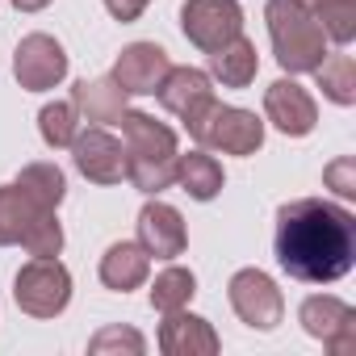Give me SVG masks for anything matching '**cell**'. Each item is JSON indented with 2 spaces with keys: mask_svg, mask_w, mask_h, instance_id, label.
I'll use <instances>...</instances> for the list:
<instances>
[{
  "mask_svg": "<svg viewBox=\"0 0 356 356\" xmlns=\"http://www.w3.org/2000/svg\"><path fill=\"white\" fill-rule=\"evenodd\" d=\"M13 72H17L22 88L47 92L67 76V51L51 34H26L17 42V55H13Z\"/></svg>",
  "mask_w": 356,
  "mask_h": 356,
  "instance_id": "30bf717a",
  "label": "cell"
},
{
  "mask_svg": "<svg viewBox=\"0 0 356 356\" xmlns=\"http://www.w3.org/2000/svg\"><path fill=\"white\" fill-rule=\"evenodd\" d=\"M159 105L168 113H176L185 126H193L218 97H214V84H210V72L202 67H168V76L159 80Z\"/></svg>",
  "mask_w": 356,
  "mask_h": 356,
  "instance_id": "7c38bea8",
  "label": "cell"
},
{
  "mask_svg": "<svg viewBox=\"0 0 356 356\" xmlns=\"http://www.w3.org/2000/svg\"><path fill=\"white\" fill-rule=\"evenodd\" d=\"M13 5L22 9V13H38V9H47L51 0H13Z\"/></svg>",
  "mask_w": 356,
  "mask_h": 356,
  "instance_id": "f1b7e54d",
  "label": "cell"
},
{
  "mask_svg": "<svg viewBox=\"0 0 356 356\" xmlns=\"http://www.w3.org/2000/svg\"><path fill=\"white\" fill-rule=\"evenodd\" d=\"M118 122L126 138V181L151 197L176 185V130L138 109H126Z\"/></svg>",
  "mask_w": 356,
  "mask_h": 356,
  "instance_id": "7a4b0ae2",
  "label": "cell"
},
{
  "mask_svg": "<svg viewBox=\"0 0 356 356\" xmlns=\"http://www.w3.org/2000/svg\"><path fill=\"white\" fill-rule=\"evenodd\" d=\"M314 84L335 105H352L356 101V59L348 55V47H339L335 55H323V63L314 67Z\"/></svg>",
  "mask_w": 356,
  "mask_h": 356,
  "instance_id": "44dd1931",
  "label": "cell"
},
{
  "mask_svg": "<svg viewBox=\"0 0 356 356\" xmlns=\"http://www.w3.org/2000/svg\"><path fill=\"white\" fill-rule=\"evenodd\" d=\"M22 243L30 256H59L63 252V227L55 210H42L30 202L17 185H0V248Z\"/></svg>",
  "mask_w": 356,
  "mask_h": 356,
  "instance_id": "277c9868",
  "label": "cell"
},
{
  "mask_svg": "<svg viewBox=\"0 0 356 356\" xmlns=\"http://www.w3.org/2000/svg\"><path fill=\"white\" fill-rule=\"evenodd\" d=\"M193 293H197V277H193L189 268H181V264H168V268L155 277V285H151V306L168 314V310L189 306Z\"/></svg>",
  "mask_w": 356,
  "mask_h": 356,
  "instance_id": "cb8c5ba5",
  "label": "cell"
},
{
  "mask_svg": "<svg viewBox=\"0 0 356 356\" xmlns=\"http://www.w3.org/2000/svg\"><path fill=\"white\" fill-rule=\"evenodd\" d=\"M168 67H172V59H168L163 47H155V42H130L118 55V63H113V80L122 84L126 97H143V92L159 88V80L168 76Z\"/></svg>",
  "mask_w": 356,
  "mask_h": 356,
  "instance_id": "9a60e30c",
  "label": "cell"
},
{
  "mask_svg": "<svg viewBox=\"0 0 356 356\" xmlns=\"http://www.w3.org/2000/svg\"><path fill=\"white\" fill-rule=\"evenodd\" d=\"M323 181H327V189H335L339 197H356V159H352V155H339L335 163L323 168Z\"/></svg>",
  "mask_w": 356,
  "mask_h": 356,
  "instance_id": "4316f807",
  "label": "cell"
},
{
  "mask_svg": "<svg viewBox=\"0 0 356 356\" xmlns=\"http://www.w3.org/2000/svg\"><path fill=\"white\" fill-rule=\"evenodd\" d=\"M264 118H268L281 134L302 138V134L314 130V122H318V105H314V97L289 76V80H277V84L264 88Z\"/></svg>",
  "mask_w": 356,
  "mask_h": 356,
  "instance_id": "4fadbf2b",
  "label": "cell"
},
{
  "mask_svg": "<svg viewBox=\"0 0 356 356\" xmlns=\"http://www.w3.org/2000/svg\"><path fill=\"white\" fill-rule=\"evenodd\" d=\"M138 243H143L147 256H155V260H176V256H185L189 231H185L181 210H172L168 202H147L143 214H138Z\"/></svg>",
  "mask_w": 356,
  "mask_h": 356,
  "instance_id": "5bb4252c",
  "label": "cell"
},
{
  "mask_svg": "<svg viewBox=\"0 0 356 356\" xmlns=\"http://www.w3.org/2000/svg\"><path fill=\"white\" fill-rule=\"evenodd\" d=\"M227 293H231L235 314H239L248 327H256V331H273V327L285 318V298H281L277 281H273L268 273H260V268H239V273L231 277Z\"/></svg>",
  "mask_w": 356,
  "mask_h": 356,
  "instance_id": "ba28073f",
  "label": "cell"
},
{
  "mask_svg": "<svg viewBox=\"0 0 356 356\" xmlns=\"http://www.w3.org/2000/svg\"><path fill=\"white\" fill-rule=\"evenodd\" d=\"M176 185H181L193 202H214L222 193V163L206 147L189 151V155H176Z\"/></svg>",
  "mask_w": 356,
  "mask_h": 356,
  "instance_id": "d6986e66",
  "label": "cell"
},
{
  "mask_svg": "<svg viewBox=\"0 0 356 356\" xmlns=\"http://www.w3.org/2000/svg\"><path fill=\"white\" fill-rule=\"evenodd\" d=\"M159 348L168 356H214L218 352V335L206 318L189 314L185 306L181 310H168L163 327H159Z\"/></svg>",
  "mask_w": 356,
  "mask_h": 356,
  "instance_id": "2e32d148",
  "label": "cell"
},
{
  "mask_svg": "<svg viewBox=\"0 0 356 356\" xmlns=\"http://www.w3.org/2000/svg\"><path fill=\"white\" fill-rule=\"evenodd\" d=\"M13 298L26 314L55 318L72 302V273L55 256H30V264H22V273L13 281Z\"/></svg>",
  "mask_w": 356,
  "mask_h": 356,
  "instance_id": "8992f818",
  "label": "cell"
},
{
  "mask_svg": "<svg viewBox=\"0 0 356 356\" xmlns=\"http://www.w3.org/2000/svg\"><path fill=\"white\" fill-rule=\"evenodd\" d=\"M277 264L306 285H327L356 264V218L323 197H298L277 210Z\"/></svg>",
  "mask_w": 356,
  "mask_h": 356,
  "instance_id": "6da1fadb",
  "label": "cell"
},
{
  "mask_svg": "<svg viewBox=\"0 0 356 356\" xmlns=\"http://www.w3.org/2000/svg\"><path fill=\"white\" fill-rule=\"evenodd\" d=\"M13 185H17L30 202H38L42 210H59V202L67 197V181H63V172H59L55 163H26Z\"/></svg>",
  "mask_w": 356,
  "mask_h": 356,
  "instance_id": "603a6c76",
  "label": "cell"
},
{
  "mask_svg": "<svg viewBox=\"0 0 356 356\" xmlns=\"http://www.w3.org/2000/svg\"><path fill=\"white\" fill-rule=\"evenodd\" d=\"M147 273H151V256H147V248L134 239H126V243H113L105 256H101V281L109 285V289H118V293H130V289H138L143 281H147Z\"/></svg>",
  "mask_w": 356,
  "mask_h": 356,
  "instance_id": "ac0fdd59",
  "label": "cell"
},
{
  "mask_svg": "<svg viewBox=\"0 0 356 356\" xmlns=\"http://www.w3.org/2000/svg\"><path fill=\"white\" fill-rule=\"evenodd\" d=\"M298 318H302L306 335L323 339V348H331L335 356H343V352L356 348V310L348 302H339L331 293H314V298L302 302Z\"/></svg>",
  "mask_w": 356,
  "mask_h": 356,
  "instance_id": "9c48e42d",
  "label": "cell"
},
{
  "mask_svg": "<svg viewBox=\"0 0 356 356\" xmlns=\"http://www.w3.org/2000/svg\"><path fill=\"white\" fill-rule=\"evenodd\" d=\"M298 5L323 26L327 42L348 47L356 38V0H298Z\"/></svg>",
  "mask_w": 356,
  "mask_h": 356,
  "instance_id": "7402d4cb",
  "label": "cell"
},
{
  "mask_svg": "<svg viewBox=\"0 0 356 356\" xmlns=\"http://www.w3.org/2000/svg\"><path fill=\"white\" fill-rule=\"evenodd\" d=\"M264 22H268V38H273V55L289 76L314 72L327 55V34L323 26L298 5V0H268L264 5Z\"/></svg>",
  "mask_w": 356,
  "mask_h": 356,
  "instance_id": "3957f363",
  "label": "cell"
},
{
  "mask_svg": "<svg viewBox=\"0 0 356 356\" xmlns=\"http://www.w3.org/2000/svg\"><path fill=\"white\" fill-rule=\"evenodd\" d=\"M256 72H260V59H256V47L243 34L231 38L227 47L210 51V76L222 80L227 88H248L256 80Z\"/></svg>",
  "mask_w": 356,
  "mask_h": 356,
  "instance_id": "ffe728a7",
  "label": "cell"
},
{
  "mask_svg": "<svg viewBox=\"0 0 356 356\" xmlns=\"http://www.w3.org/2000/svg\"><path fill=\"white\" fill-rule=\"evenodd\" d=\"M181 30L197 51L210 55L243 34V9H239V0H185Z\"/></svg>",
  "mask_w": 356,
  "mask_h": 356,
  "instance_id": "52a82bcc",
  "label": "cell"
},
{
  "mask_svg": "<svg viewBox=\"0 0 356 356\" xmlns=\"http://www.w3.org/2000/svg\"><path fill=\"white\" fill-rule=\"evenodd\" d=\"M88 352L92 356H109V352H130V356H143L147 352V339L134 331V327H105L88 339Z\"/></svg>",
  "mask_w": 356,
  "mask_h": 356,
  "instance_id": "484cf974",
  "label": "cell"
},
{
  "mask_svg": "<svg viewBox=\"0 0 356 356\" xmlns=\"http://www.w3.org/2000/svg\"><path fill=\"white\" fill-rule=\"evenodd\" d=\"M189 134L197 138V147L206 151H222V155H256L260 143H264V122L252 113V109H239V105H210L193 126Z\"/></svg>",
  "mask_w": 356,
  "mask_h": 356,
  "instance_id": "5b68a950",
  "label": "cell"
},
{
  "mask_svg": "<svg viewBox=\"0 0 356 356\" xmlns=\"http://www.w3.org/2000/svg\"><path fill=\"white\" fill-rule=\"evenodd\" d=\"M72 155H76V168L92 185H122L126 181V147L105 126L80 130L76 143H72Z\"/></svg>",
  "mask_w": 356,
  "mask_h": 356,
  "instance_id": "8fae6325",
  "label": "cell"
},
{
  "mask_svg": "<svg viewBox=\"0 0 356 356\" xmlns=\"http://www.w3.org/2000/svg\"><path fill=\"white\" fill-rule=\"evenodd\" d=\"M38 130H42V143H47V147H55V151L72 147L76 134H80V113H76V105H72V101L42 105V113H38Z\"/></svg>",
  "mask_w": 356,
  "mask_h": 356,
  "instance_id": "d4e9b609",
  "label": "cell"
},
{
  "mask_svg": "<svg viewBox=\"0 0 356 356\" xmlns=\"http://www.w3.org/2000/svg\"><path fill=\"white\" fill-rule=\"evenodd\" d=\"M147 5H151V0H105V9H109L118 22H134Z\"/></svg>",
  "mask_w": 356,
  "mask_h": 356,
  "instance_id": "83f0119b",
  "label": "cell"
},
{
  "mask_svg": "<svg viewBox=\"0 0 356 356\" xmlns=\"http://www.w3.org/2000/svg\"><path fill=\"white\" fill-rule=\"evenodd\" d=\"M72 105L84 122H97V126H109L126 113V92L113 76H101V80H80L72 88Z\"/></svg>",
  "mask_w": 356,
  "mask_h": 356,
  "instance_id": "e0dca14e",
  "label": "cell"
}]
</instances>
